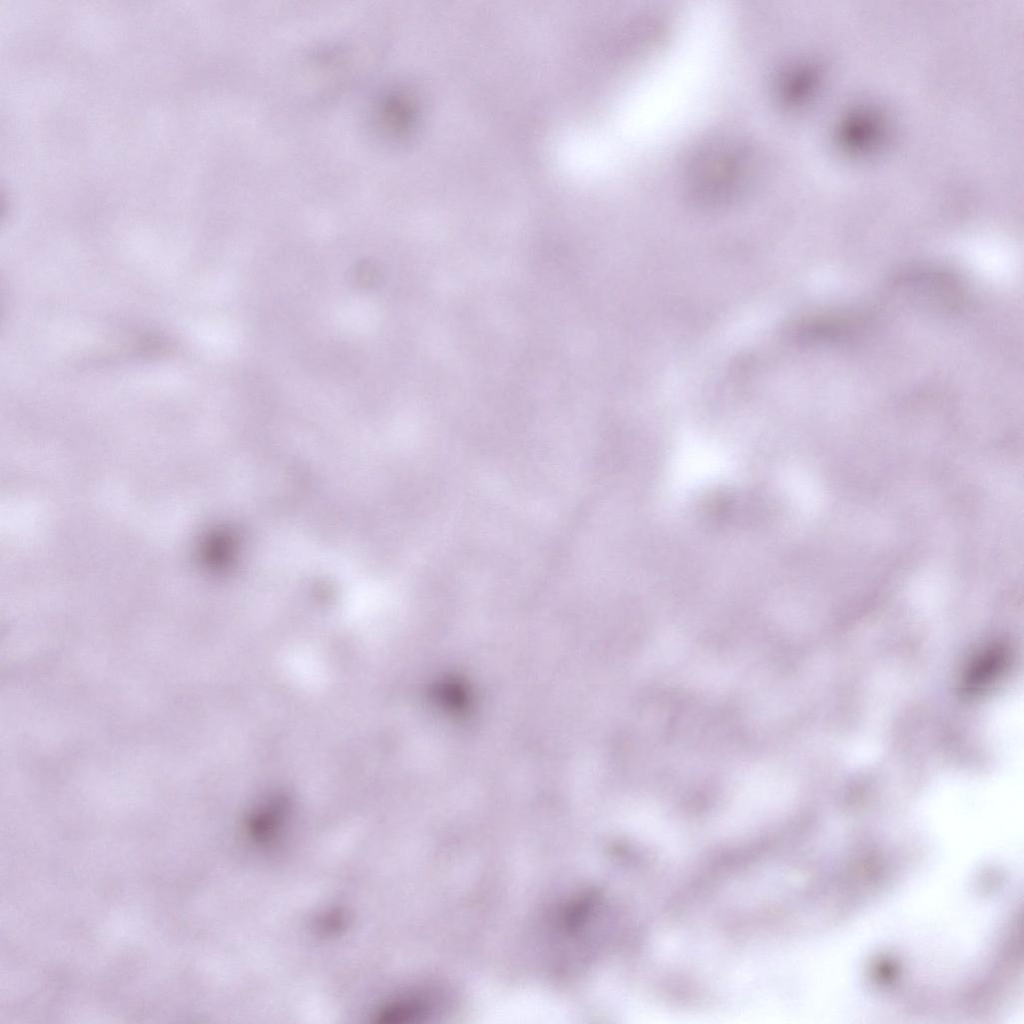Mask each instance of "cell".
Wrapping results in <instances>:
<instances>
[{
    "instance_id": "1",
    "label": "cell",
    "mask_w": 1024,
    "mask_h": 1024,
    "mask_svg": "<svg viewBox=\"0 0 1024 1024\" xmlns=\"http://www.w3.org/2000/svg\"><path fill=\"white\" fill-rule=\"evenodd\" d=\"M690 160L692 191L706 202H722L744 192L758 167L753 147L730 136L706 141Z\"/></svg>"
}]
</instances>
